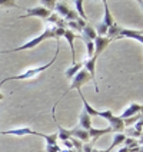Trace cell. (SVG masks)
Wrapping results in <instances>:
<instances>
[{
    "instance_id": "6da1fadb",
    "label": "cell",
    "mask_w": 143,
    "mask_h": 152,
    "mask_svg": "<svg viewBox=\"0 0 143 152\" xmlns=\"http://www.w3.org/2000/svg\"><path fill=\"white\" fill-rule=\"evenodd\" d=\"M57 53H59V42H57V46H56V53H54L53 59H52L49 63H46V65H42V66H39V68L27 69L25 73H22V75H19V76H10V77H6V79H3V80L0 82V86H3V85L6 83V82H10V80H27V79H32V77H36V76H39L40 73H43L44 70H47V69L50 68L52 65H53V63L56 62V59H57Z\"/></svg>"
},
{
    "instance_id": "7a4b0ae2",
    "label": "cell",
    "mask_w": 143,
    "mask_h": 152,
    "mask_svg": "<svg viewBox=\"0 0 143 152\" xmlns=\"http://www.w3.org/2000/svg\"><path fill=\"white\" fill-rule=\"evenodd\" d=\"M46 39H56L54 26L46 27V29L43 30V33L40 34V36H37V37L32 39L30 42L25 43V45H22V46H19V48H15V49H9V50H0V53H12V52H22V50H27V49H33V48H36L39 43H42L43 40H46Z\"/></svg>"
},
{
    "instance_id": "3957f363",
    "label": "cell",
    "mask_w": 143,
    "mask_h": 152,
    "mask_svg": "<svg viewBox=\"0 0 143 152\" xmlns=\"http://www.w3.org/2000/svg\"><path fill=\"white\" fill-rule=\"evenodd\" d=\"M92 80V77H90V75L87 73V70L86 69H82L77 75L72 79V83H70V88L68 89V92L69 91H73V89H76V91H80V88L83 86V85H86V83H89ZM68 92H65L63 93V96H66V93ZM62 96V98H63Z\"/></svg>"
},
{
    "instance_id": "277c9868",
    "label": "cell",
    "mask_w": 143,
    "mask_h": 152,
    "mask_svg": "<svg viewBox=\"0 0 143 152\" xmlns=\"http://www.w3.org/2000/svg\"><path fill=\"white\" fill-rule=\"evenodd\" d=\"M96 62H97V56H92L89 59L83 62V69L87 70V73L92 77V82L94 83V91L99 93V86H97V80H96Z\"/></svg>"
},
{
    "instance_id": "5b68a950",
    "label": "cell",
    "mask_w": 143,
    "mask_h": 152,
    "mask_svg": "<svg viewBox=\"0 0 143 152\" xmlns=\"http://www.w3.org/2000/svg\"><path fill=\"white\" fill-rule=\"evenodd\" d=\"M52 15L50 10L44 9L43 6H36V7H27L26 9V15L20 16L19 19H26V17H40V19H47Z\"/></svg>"
},
{
    "instance_id": "8992f818",
    "label": "cell",
    "mask_w": 143,
    "mask_h": 152,
    "mask_svg": "<svg viewBox=\"0 0 143 152\" xmlns=\"http://www.w3.org/2000/svg\"><path fill=\"white\" fill-rule=\"evenodd\" d=\"M143 113V105H139V103H132L129 105L126 109L122 112V115H119L122 119H127L132 118V116H136V115H140Z\"/></svg>"
},
{
    "instance_id": "52a82bcc",
    "label": "cell",
    "mask_w": 143,
    "mask_h": 152,
    "mask_svg": "<svg viewBox=\"0 0 143 152\" xmlns=\"http://www.w3.org/2000/svg\"><path fill=\"white\" fill-rule=\"evenodd\" d=\"M110 42H113V40L109 39V37H106V36H105V37L97 36V37L94 39V42H93L94 43V55H93V56H97V58H99V55L109 46Z\"/></svg>"
},
{
    "instance_id": "ba28073f",
    "label": "cell",
    "mask_w": 143,
    "mask_h": 152,
    "mask_svg": "<svg viewBox=\"0 0 143 152\" xmlns=\"http://www.w3.org/2000/svg\"><path fill=\"white\" fill-rule=\"evenodd\" d=\"M0 135H16V136H23V135H39V132H36L30 128H16V129H9V131H1Z\"/></svg>"
},
{
    "instance_id": "9c48e42d",
    "label": "cell",
    "mask_w": 143,
    "mask_h": 152,
    "mask_svg": "<svg viewBox=\"0 0 143 152\" xmlns=\"http://www.w3.org/2000/svg\"><path fill=\"white\" fill-rule=\"evenodd\" d=\"M120 37H129V39H135L137 42L143 43V32L142 30H130V29H122L119 33L118 39Z\"/></svg>"
},
{
    "instance_id": "30bf717a",
    "label": "cell",
    "mask_w": 143,
    "mask_h": 152,
    "mask_svg": "<svg viewBox=\"0 0 143 152\" xmlns=\"http://www.w3.org/2000/svg\"><path fill=\"white\" fill-rule=\"evenodd\" d=\"M109 126L112 129V132H115V134H123V131H125V122H123V119L120 118V116H112L109 119Z\"/></svg>"
},
{
    "instance_id": "8fae6325",
    "label": "cell",
    "mask_w": 143,
    "mask_h": 152,
    "mask_svg": "<svg viewBox=\"0 0 143 152\" xmlns=\"http://www.w3.org/2000/svg\"><path fill=\"white\" fill-rule=\"evenodd\" d=\"M63 37H66L69 46H70V50H72V66H73V65H76V62H75V39H77V37L82 39V36H76L75 32H72V30L66 29V30H65V34H63Z\"/></svg>"
},
{
    "instance_id": "7c38bea8",
    "label": "cell",
    "mask_w": 143,
    "mask_h": 152,
    "mask_svg": "<svg viewBox=\"0 0 143 152\" xmlns=\"http://www.w3.org/2000/svg\"><path fill=\"white\" fill-rule=\"evenodd\" d=\"M69 131H70L72 138H76V139L82 141L83 144H86V142L90 139V136H89V131H84V129H80V128H73V129H69Z\"/></svg>"
},
{
    "instance_id": "4fadbf2b",
    "label": "cell",
    "mask_w": 143,
    "mask_h": 152,
    "mask_svg": "<svg viewBox=\"0 0 143 152\" xmlns=\"http://www.w3.org/2000/svg\"><path fill=\"white\" fill-rule=\"evenodd\" d=\"M79 128L84 131H89L92 128V116L86 113V110H82L79 115Z\"/></svg>"
},
{
    "instance_id": "5bb4252c",
    "label": "cell",
    "mask_w": 143,
    "mask_h": 152,
    "mask_svg": "<svg viewBox=\"0 0 143 152\" xmlns=\"http://www.w3.org/2000/svg\"><path fill=\"white\" fill-rule=\"evenodd\" d=\"M112 132V129L109 128H105V129H94V128H90L89 129V136L92 138V144L94 145L96 144V141L100 138V136H103L105 134H110Z\"/></svg>"
},
{
    "instance_id": "9a60e30c",
    "label": "cell",
    "mask_w": 143,
    "mask_h": 152,
    "mask_svg": "<svg viewBox=\"0 0 143 152\" xmlns=\"http://www.w3.org/2000/svg\"><path fill=\"white\" fill-rule=\"evenodd\" d=\"M83 36H82V39H83L84 42H94V39L97 37V34H96V30H94V27L90 25H86L83 30Z\"/></svg>"
},
{
    "instance_id": "2e32d148",
    "label": "cell",
    "mask_w": 143,
    "mask_h": 152,
    "mask_svg": "<svg viewBox=\"0 0 143 152\" xmlns=\"http://www.w3.org/2000/svg\"><path fill=\"white\" fill-rule=\"evenodd\" d=\"M103 6H105V16H103V20H102V22L107 26V29H109V27H112L116 22H115V19H113L112 13H110L109 6H107V1H106V0H103Z\"/></svg>"
},
{
    "instance_id": "e0dca14e",
    "label": "cell",
    "mask_w": 143,
    "mask_h": 152,
    "mask_svg": "<svg viewBox=\"0 0 143 152\" xmlns=\"http://www.w3.org/2000/svg\"><path fill=\"white\" fill-rule=\"evenodd\" d=\"M54 9H56V12L59 13V16L65 19V17L69 15V12H70V9L72 7H69V4L66 3V1H56Z\"/></svg>"
},
{
    "instance_id": "ac0fdd59",
    "label": "cell",
    "mask_w": 143,
    "mask_h": 152,
    "mask_svg": "<svg viewBox=\"0 0 143 152\" xmlns=\"http://www.w3.org/2000/svg\"><path fill=\"white\" fill-rule=\"evenodd\" d=\"M82 69H83V63H76V65H73V66H70L69 69L65 70V76H66L68 79L72 80V79H73V77H75V76L82 70Z\"/></svg>"
},
{
    "instance_id": "d6986e66",
    "label": "cell",
    "mask_w": 143,
    "mask_h": 152,
    "mask_svg": "<svg viewBox=\"0 0 143 152\" xmlns=\"http://www.w3.org/2000/svg\"><path fill=\"white\" fill-rule=\"evenodd\" d=\"M83 4H84L83 0H76V1H75V6H76L75 10H76V13H77V16L80 17V19H83L84 22H87V20H89V17H87L86 12H84Z\"/></svg>"
},
{
    "instance_id": "ffe728a7",
    "label": "cell",
    "mask_w": 143,
    "mask_h": 152,
    "mask_svg": "<svg viewBox=\"0 0 143 152\" xmlns=\"http://www.w3.org/2000/svg\"><path fill=\"white\" fill-rule=\"evenodd\" d=\"M57 131H59L57 138H59V139H62V142H63V141H68V139H72L70 131H69V129H65V128H62L59 124H57Z\"/></svg>"
},
{
    "instance_id": "44dd1931",
    "label": "cell",
    "mask_w": 143,
    "mask_h": 152,
    "mask_svg": "<svg viewBox=\"0 0 143 152\" xmlns=\"http://www.w3.org/2000/svg\"><path fill=\"white\" fill-rule=\"evenodd\" d=\"M94 30H96V34L97 36H102V37H105L106 34H107V26L105 25L103 22H99V23H96V27H94Z\"/></svg>"
},
{
    "instance_id": "7402d4cb",
    "label": "cell",
    "mask_w": 143,
    "mask_h": 152,
    "mask_svg": "<svg viewBox=\"0 0 143 152\" xmlns=\"http://www.w3.org/2000/svg\"><path fill=\"white\" fill-rule=\"evenodd\" d=\"M125 139H126V135L125 134H115V136H113V142H112V145L110 146H118V145H122L123 142H125Z\"/></svg>"
},
{
    "instance_id": "603a6c76",
    "label": "cell",
    "mask_w": 143,
    "mask_h": 152,
    "mask_svg": "<svg viewBox=\"0 0 143 152\" xmlns=\"http://www.w3.org/2000/svg\"><path fill=\"white\" fill-rule=\"evenodd\" d=\"M123 145L126 146V148H136V146H139V142H137V139H135V138H127L125 139V142H123Z\"/></svg>"
},
{
    "instance_id": "cb8c5ba5",
    "label": "cell",
    "mask_w": 143,
    "mask_h": 152,
    "mask_svg": "<svg viewBox=\"0 0 143 152\" xmlns=\"http://www.w3.org/2000/svg\"><path fill=\"white\" fill-rule=\"evenodd\" d=\"M40 6H43L44 9H47V10H53L54 9V6H56V1L54 0H42L40 1Z\"/></svg>"
},
{
    "instance_id": "d4e9b609",
    "label": "cell",
    "mask_w": 143,
    "mask_h": 152,
    "mask_svg": "<svg viewBox=\"0 0 143 152\" xmlns=\"http://www.w3.org/2000/svg\"><path fill=\"white\" fill-rule=\"evenodd\" d=\"M97 116L106 119V121L109 122V119L113 116V110H100V112H97Z\"/></svg>"
},
{
    "instance_id": "484cf974",
    "label": "cell",
    "mask_w": 143,
    "mask_h": 152,
    "mask_svg": "<svg viewBox=\"0 0 143 152\" xmlns=\"http://www.w3.org/2000/svg\"><path fill=\"white\" fill-rule=\"evenodd\" d=\"M86 43V49H87V59L92 58L94 55V43L93 42H84Z\"/></svg>"
},
{
    "instance_id": "4316f807",
    "label": "cell",
    "mask_w": 143,
    "mask_h": 152,
    "mask_svg": "<svg viewBox=\"0 0 143 152\" xmlns=\"http://www.w3.org/2000/svg\"><path fill=\"white\" fill-rule=\"evenodd\" d=\"M60 19H62V17H60L59 15H56V13H52V15H50L49 17H47L46 20H47V22H50L52 26H56V25H57V22H59Z\"/></svg>"
},
{
    "instance_id": "83f0119b",
    "label": "cell",
    "mask_w": 143,
    "mask_h": 152,
    "mask_svg": "<svg viewBox=\"0 0 143 152\" xmlns=\"http://www.w3.org/2000/svg\"><path fill=\"white\" fill-rule=\"evenodd\" d=\"M68 27H69V30H72V32H73V30H75V32H82V30H83L76 22H68Z\"/></svg>"
},
{
    "instance_id": "f1b7e54d",
    "label": "cell",
    "mask_w": 143,
    "mask_h": 152,
    "mask_svg": "<svg viewBox=\"0 0 143 152\" xmlns=\"http://www.w3.org/2000/svg\"><path fill=\"white\" fill-rule=\"evenodd\" d=\"M93 148H94V145H93L92 142H86V144H83V149H82V152H92Z\"/></svg>"
},
{
    "instance_id": "f546056e",
    "label": "cell",
    "mask_w": 143,
    "mask_h": 152,
    "mask_svg": "<svg viewBox=\"0 0 143 152\" xmlns=\"http://www.w3.org/2000/svg\"><path fill=\"white\" fill-rule=\"evenodd\" d=\"M133 128H135L137 132H142V131H143V118H142V119H139V121L136 122L135 125H133Z\"/></svg>"
},
{
    "instance_id": "4dcf8cb0",
    "label": "cell",
    "mask_w": 143,
    "mask_h": 152,
    "mask_svg": "<svg viewBox=\"0 0 143 152\" xmlns=\"http://www.w3.org/2000/svg\"><path fill=\"white\" fill-rule=\"evenodd\" d=\"M63 145H65V148H66V149H73V144H72V141H70V139L63 141Z\"/></svg>"
},
{
    "instance_id": "1f68e13d",
    "label": "cell",
    "mask_w": 143,
    "mask_h": 152,
    "mask_svg": "<svg viewBox=\"0 0 143 152\" xmlns=\"http://www.w3.org/2000/svg\"><path fill=\"white\" fill-rule=\"evenodd\" d=\"M112 149H113V146H110L109 149H105V151H100V149H96V148H93L92 152H112Z\"/></svg>"
},
{
    "instance_id": "d6a6232c",
    "label": "cell",
    "mask_w": 143,
    "mask_h": 152,
    "mask_svg": "<svg viewBox=\"0 0 143 152\" xmlns=\"http://www.w3.org/2000/svg\"><path fill=\"white\" fill-rule=\"evenodd\" d=\"M139 149H140V146H136V148H130V149H129V152H139Z\"/></svg>"
},
{
    "instance_id": "836d02e7",
    "label": "cell",
    "mask_w": 143,
    "mask_h": 152,
    "mask_svg": "<svg viewBox=\"0 0 143 152\" xmlns=\"http://www.w3.org/2000/svg\"><path fill=\"white\" fill-rule=\"evenodd\" d=\"M118 152H129V148H126V146H123V148H120Z\"/></svg>"
},
{
    "instance_id": "e575fe53",
    "label": "cell",
    "mask_w": 143,
    "mask_h": 152,
    "mask_svg": "<svg viewBox=\"0 0 143 152\" xmlns=\"http://www.w3.org/2000/svg\"><path fill=\"white\" fill-rule=\"evenodd\" d=\"M137 142H139V146H143V135L139 138V141H137Z\"/></svg>"
},
{
    "instance_id": "d590c367",
    "label": "cell",
    "mask_w": 143,
    "mask_h": 152,
    "mask_svg": "<svg viewBox=\"0 0 143 152\" xmlns=\"http://www.w3.org/2000/svg\"><path fill=\"white\" fill-rule=\"evenodd\" d=\"M139 4H140V7H142V10H143V0H139Z\"/></svg>"
},
{
    "instance_id": "8d00e7d4",
    "label": "cell",
    "mask_w": 143,
    "mask_h": 152,
    "mask_svg": "<svg viewBox=\"0 0 143 152\" xmlns=\"http://www.w3.org/2000/svg\"><path fill=\"white\" fill-rule=\"evenodd\" d=\"M1 99H4V95H3V93L0 92V101H1Z\"/></svg>"
},
{
    "instance_id": "74e56055",
    "label": "cell",
    "mask_w": 143,
    "mask_h": 152,
    "mask_svg": "<svg viewBox=\"0 0 143 152\" xmlns=\"http://www.w3.org/2000/svg\"><path fill=\"white\" fill-rule=\"evenodd\" d=\"M139 152H143V149H142V148H140V149H139Z\"/></svg>"
},
{
    "instance_id": "f35d334b",
    "label": "cell",
    "mask_w": 143,
    "mask_h": 152,
    "mask_svg": "<svg viewBox=\"0 0 143 152\" xmlns=\"http://www.w3.org/2000/svg\"><path fill=\"white\" fill-rule=\"evenodd\" d=\"M142 135H143V131H142Z\"/></svg>"
}]
</instances>
